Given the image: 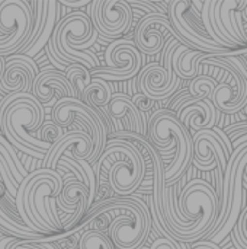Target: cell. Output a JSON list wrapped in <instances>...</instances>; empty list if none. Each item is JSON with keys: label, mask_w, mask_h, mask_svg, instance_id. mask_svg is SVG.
<instances>
[{"label": "cell", "mask_w": 247, "mask_h": 249, "mask_svg": "<svg viewBox=\"0 0 247 249\" xmlns=\"http://www.w3.org/2000/svg\"><path fill=\"white\" fill-rule=\"evenodd\" d=\"M45 118L44 105L32 93H7L0 102V130L6 140L31 158L44 159L52 147L36 133Z\"/></svg>", "instance_id": "obj_1"}, {"label": "cell", "mask_w": 247, "mask_h": 249, "mask_svg": "<svg viewBox=\"0 0 247 249\" xmlns=\"http://www.w3.org/2000/svg\"><path fill=\"white\" fill-rule=\"evenodd\" d=\"M98 32L95 31L90 16L84 12H73L54 26L52 35L45 44V51L52 64L63 70L67 64L79 63L89 70L99 67L96 55L86 50L95 44Z\"/></svg>", "instance_id": "obj_2"}, {"label": "cell", "mask_w": 247, "mask_h": 249, "mask_svg": "<svg viewBox=\"0 0 247 249\" xmlns=\"http://www.w3.org/2000/svg\"><path fill=\"white\" fill-rule=\"evenodd\" d=\"M103 212H111L108 238L116 249H138L151 231V213L140 198L121 197L103 200L90 206L84 219L96 217Z\"/></svg>", "instance_id": "obj_3"}, {"label": "cell", "mask_w": 247, "mask_h": 249, "mask_svg": "<svg viewBox=\"0 0 247 249\" xmlns=\"http://www.w3.org/2000/svg\"><path fill=\"white\" fill-rule=\"evenodd\" d=\"M92 168L98 187L99 181L105 179L111 190L121 197L135 193L146 172L141 153L132 143L122 139H109Z\"/></svg>", "instance_id": "obj_4"}, {"label": "cell", "mask_w": 247, "mask_h": 249, "mask_svg": "<svg viewBox=\"0 0 247 249\" xmlns=\"http://www.w3.org/2000/svg\"><path fill=\"white\" fill-rule=\"evenodd\" d=\"M148 139L157 152L175 153L170 165L163 168L165 187H170L183 177L192 162V136L172 111L159 109L150 117Z\"/></svg>", "instance_id": "obj_5"}, {"label": "cell", "mask_w": 247, "mask_h": 249, "mask_svg": "<svg viewBox=\"0 0 247 249\" xmlns=\"http://www.w3.org/2000/svg\"><path fill=\"white\" fill-rule=\"evenodd\" d=\"M175 203V201H173ZM218 200L214 188L204 179H192L178 196L175 204V216L189 225L183 235H178L176 241L192 244L204 239L218 216Z\"/></svg>", "instance_id": "obj_6"}, {"label": "cell", "mask_w": 247, "mask_h": 249, "mask_svg": "<svg viewBox=\"0 0 247 249\" xmlns=\"http://www.w3.org/2000/svg\"><path fill=\"white\" fill-rule=\"evenodd\" d=\"M51 120L61 128H67L71 124H76L90 134L93 140V152L87 162L93 166L108 142L109 133L112 131L111 118L106 117L100 108L95 109L77 98L63 96L52 105Z\"/></svg>", "instance_id": "obj_7"}, {"label": "cell", "mask_w": 247, "mask_h": 249, "mask_svg": "<svg viewBox=\"0 0 247 249\" xmlns=\"http://www.w3.org/2000/svg\"><path fill=\"white\" fill-rule=\"evenodd\" d=\"M197 10L192 6L191 0H169L167 4V18L172 28L186 41L191 48L208 53V54H237L246 53L243 47L240 51H231V48H226L218 45L215 41L210 38L204 26L197 22Z\"/></svg>", "instance_id": "obj_8"}, {"label": "cell", "mask_w": 247, "mask_h": 249, "mask_svg": "<svg viewBox=\"0 0 247 249\" xmlns=\"http://www.w3.org/2000/svg\"><path fill=\"white\" fill-rule=\"evenodd\" d=\"M32 26L33 15L26 0H0V57L15 54Z\"/></svg>", "instance_id": "obj_9"}, {"label": "cell", "mask_w": 247, "mask_h": 249, "mask_svg": "<svg viewBox=\"0 0 247 249\" xmlns=\"http://www.w3.org/2000/svg\"><path fill=\"white\" fill-rule=\"evenodd\" d=\"M247 0H204L201 22L213 41L226 48L246 47L230 25L231 10H246Z\"/></svg>", "instance_id": "obj_10"}, {"label": "cell", "mask_w": 247, "mask_h": 249, "mask_svg": "<svg viewBox=\"0 0 247 249\" xmlns=\"http://www.w3.org/2000/svg\"><path fill=\"white\" fill-rule=\"evenodd\" d=\"M105 67H95L90 70L92 77H102L108 82L130 80L138 74L143 66V54L135 44L127 39H116L111 42L105 53Z\"/></svg>", "instance_id": "obj_11"}, {"label": "cell", "mask_w": 247, "mask_h": 249, "mask_svg": "<svg viewBox=\"0 0 247 249\" xmlns=\"http://www.w3.org/2000/svg\"><path fill=\"white\" fill-rule=\"evenodd\" d=\"M220 54L224 61V76L211 93L210 101L223 114H237L247 105V77L243 76L229 60Z\"/></svg>", "instance_id": "obj_12"}, {"label": "cell", "mask_w": 247, "mask_h": 249, "mask_svg": "<svg viewBox=\"0 0 247 249\" xmlns=\"http://www.w3.org/2000/svg\"><path fill=\"white\" fill-rule=\"evenodd\" d=\"M169 35L176 38L181 44L188 45L186 41L172 28L166 13H150L138 20L134 34V44L141 54L154 55L162 51Z\"/></svg>", "instance_id": "obj_13"}, {"label": "cell", "mask_w": 247, "mask_h": 249, "mask_svg": "<svg viewBox=\"0 0 247 249\" xmlns=\"http://www.w3.org/2000/svg\"><path fill=\"white\" fill-rule=\"evenodd\" d=\"M99 10V22L93 25L103 39H118L132 25V9L125 0H95Z\"/></svg>", "instance_id": "obj_14"}, {"label": "cell", "mask_w": 247, "mask_h": 249, "mask_svg": "<svg viewBox=\"0 0 247 249\" xmlns=\"http://www.w3.org/2000/svg\"><path fill=\"white\" fill-rule=\"evenodd\" d=\"M192 147H194L192 163L195 165L197 169L208 172L213 171L217 166V163H220L223 171L226 169L230 153L223 139L213 128L199 130L194 133Z\"/></svg>", "instance_id": "obj_15"}, {"label": "cell", "mask_w": 247, "mask_h": 249, "mask_svg": "<svg viewBox=\"0 0 247 249\" xmlns=\"http://www.w3.org/2000/svg\"><path fill=\"white\" fill-rule=\"evenodd\" d=\"M38 67L31 57L10 55L4 60V70L0 76V90L4 93H31L32 82Z\"/></svg>", "instance_id": "obj_16"}, {"label": "cell", "mask_w": 247, "mask_h": 249, "mask_svg": "<svg viewBox=\"0 0 247 249\" xmlns=\"http://www.w3.org/2000/svg\"><path fill=\"white\" fill-rule=\"evenodd\" d=\"M92 152H93V140L90 134L84 130H73L70 133H64V136L45 153L42 159L44 160L42 168H49L55 171L57 162L63 155L73 158L76 160L79 159L89 160Z\"/></svg>", "instance_id": "obj_17"}, {"label": "cell", "mask_w": 247, "mask_h": 249, "mask_svg": "<svg viewBox=\"0 0 247 249\" xmlns=\"http://www.w3.org/2000/svg\"><path fill=\"white\" fill-rule=\"evenodd\" d=\"M31 93L42 105H49L54 101V96L58 99L63 96L76 98V90L66 77L64 71H58L52 67L38 71L32 82Z\"/></svg>", "instance_id": "obj_18"}, {"label": "cell", "mask_w": 247, "mask_h": 249, "mask_svg": "<svg viewBox=\"0 0 247 249\" xmlns=\"http://www.w3.org/2000/svg\"><path fill=\"white\" fill-rule=\"evenodd\" d=\"M0 232L6 236H13L17 239H35L39 242H44L45 235L36 233L32 229H29L15 204V198L7 193L4 185L0 182Z\"/></svg>", "instance_id": "obj_19"}, {"label": "cell", "mask_w": 247, "mask_h": 249, "mask_svg": "<svg viewBox=\"0 0 247 249\" xmlns=\"http://www.w3.org/2000/svg\"><path fill=\"white\" fill-rule=\"evenodd\" d=\"M182 79L169 80L167 71L162 64L151 63L146 66L138 77V86L141 93L147 95L154 101H165L170 98L181 86Z\"/></svg>", "instance_id": "obj_20"}, {"label": "cell", "mask_w": 247, "mask_h": 249, "mask_svg": "<svg viewBox=\"0 0 247 249\" xmlns=\"http://www.w3.org/2000/svg\"><path fill=\"white\" fill-rule=\"evenodd\" d=\"M218 112L220 111L213 105L210 99L195 98L189 105H186L181 111L178 118L189 133H197L199 130H207L217 125Z\"/></svg>", "instance_id": "obj_21"}, {"label": "cell", "mask_w": 247, "mask_h": 249, "mask_svg": "<svg viewBox=\"0 0 247 249\" xmlns=\"http://www.w3.org/2000/svg\"><path fill=\"white\" fill-rule=\"evenodd\" d=\"M105 114L112 120H121L125 123L128 131L147 136V130L143 125V120L137 108L134 107L131 98L127 93H112L109 102L103 107Z\"/></svg>", "instance_id": "obj_22"}, {"label": "cell", "mask_w": 247, "mask_h": 249, "mask_svg": "<svg viewBox=\"0 0 247 249\" xmlns=\"http://www.w3.org/2000/svg\"><path fill=\"white\" fill-rule=\"evenodd\" d=\"M207 55H208V53L179 44L172 55L173 71L176 73L178 77L191 80L195 76H198V66Z\"/></svg>", "instance_id": "obj_23"}, {"label": "cell", "mask_w": 247, "mask_h": 249, "mask_svg": "<svg viewBox=\"0 0 247 249\" xmlns=\"http://www.w3.org/2000/svg\"><path fill=\"white\" fill-rule=\"evenodd\" d=\"M112 93H114V90L108 80H105L102 77H92L90 83L86 86V89L83 92L82 101L86 102L87 105L93 107L95 109H98L100 107H105L109 102Z\"/></svg>", "instance_id": "obj_24"}, {"label": "cell", "mask_w": 247, "mask_h": 249, "mask_svg": "<svg viewBox=\"0 0 247 249\" xmlns=\"http://www.w3.org/2000/svg\"><path fill=\"white\" fill-rule=\"evenodd\" d=\"M64 74L68 79V82L71 83V86L76 90V98L82 101L83 98V92L86 89V86L90 83L92 80V74L90 70L79 63H73V64H67L64 69Z\"/></svg>", "instance_id": "obj_25"}, {"label": "cell", "mask_w": 247, "mask_h": 249, "mask_svg": "<svg viewBox=\"0 0 247 249\" xmlns=\"http://www.w3.org/2000/svg\"><path fill=\"white\" fill-rule=\"evenodd\" d=\"M114 248L109 238L98 231L87 229L84 231L79 241H77V249H111Z\"/></svg>", "instance_id": "obj_26"}, {"label": "cell", "mask_w": 247, "mask_h": 249, "mask_svg": "<svg viewBox=\"0 0 247 249\" xmlns=\"http://www.w3.org/2000/svg\"><path fill=\"white\" fill-rule=\"evenodd\" d=\"M217 82L211 76L198 74L189 82V93L197 99H210Z\"/></svg>", "instance_id": "obj_27"}, {"label": "cell", "mask_w": 247, "mask_h": 249, "mask_svg": "<svg viewBox=\"0 0 247 249\" xmlns=\"http://www.w3.org/2000/svg\"><path fill=\"white\" fill-rule=\"evenodd\" d=\"M230 233L236 248L247 249V206H243L240 216Z\"/></svg>", "instance_id": "obj_28"}, {"label": "cell", "mask_w": 247, "mask_h": 249, "mask_svg": "<svg viewBox=\"0 0 247 249\" xmlns=\"http://www.w3.org/2000/svg\"><path fill=\"white\" fill-rule=\"evenodd\" d=\"M63 136H64V128L57 125L54 121H49V123H42L41 128L38 130L36 137L54 146Z\"/></svg>", "instance_id": "obj_29"}, {"label": "cell", "mask_w": 247, "mask_h": 249, "mask_svg": "<svg viewBox=\"0 0 247 249\" xmlns=\"http://www.w3.org/2000/svg\"><path fill=\"white\" fill-rule=\"evenodd\" d=\"M131 101H132L134 107L137 108V111L140 112V115H141V117H143L146 112L151 111V109L154 108L156 102H157V101H154V99L148 98L147 95H144V93H141V92H140V93L132 95Z\"/></svg>", "instance_id": "obj_30"}, {"label": "cell", "mask_w": 247, "mask_h": 249, "mask_svg": "<svg viewBox=\"0 0 247 249\" xmlns=\"http://www.w3.org/2000/svg\"><path fill=\"white\" fill-rule=\"evenodd\" d=\"M150 249H189L188 244L185 242H179L173 238H159L156 239Z\"/></svg>", "instance_id": "obj_31"}, {"label": "cell", "mask_w": 247, "mask_h": 249, "mask_svg": "<svg viewBox=\"0 0 247 249\" xmlns=\"http://www.w3.org/2000/svg\"><path fill=\"white\" fill-rule=\"evenodd\" d=\"M223 131L226 133V136H227V139L230 140V143H231V142H234V140H237V139H239V137H242V136H246L247 134L246 120H242L240 123H234V124H231V125L226 127Z\"/></svg>", "instance_id": "obj_32"}, {"label": "cell", "mask_w": 247, "mask_h": 249, "mask_svg": "<svg viewBox=\"0 0 247 249\" xmlns=\"http://www.w3.org/2000/svg\"><path fill=\"white\" fill-rule=\"evenodd\" d=\"M31 241L35 239H17L15 249H45L41 244H32Z\"/></svg>", "instance_id": "obj_33"}, {"label": "cell", "mask_w": 247, "mask_h": 249, "mask_svg": "<svg viewBox=\"0 0 247 249\" xmlns=\"http://www.w3.org/2000/svg\"><path fill=\"white\" fill-rule=\"evenodd\" d=\"M17 238L13 236H6L0 232V249H15Z\"/></svg>", "instance_id": "obj_34"}, {"label": "cell", "mask_w": 247, "mask_h": 249, "mask_svg": "<svg viewBox=\"0 0 247 249\" xmlns=\"http://www.w3.org/2000/svg\"><path fill=\"white\" fill-rule=\"evenodd\" d=\"M197 242H198V241H197ZM189 249H220V247H218L217 244H213L211 241H201V242H198L194 248Z\"/></svg>", "instance_id": "obj_35"}, {"label": "cell", "mask_w": 247, "mask_h": 249, "mask_svg": "<svg viewBox=\"0 0 247 249\" xmlns=\"http://www.w3.org/2000/svg\"><path fill=\"white\" fill-rule=\"evenodd\" d=\"M3 70H4V58L0 57V76H1V73H3Z\"/></svg>", "instance_id": "obj_36"}]
</instances>
